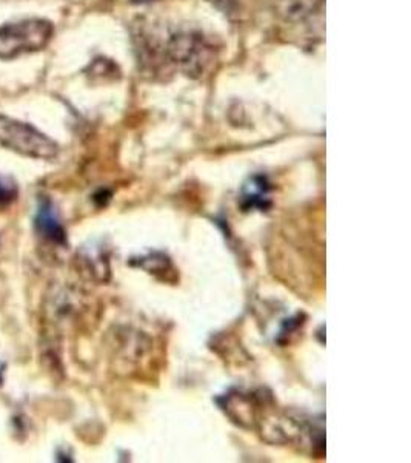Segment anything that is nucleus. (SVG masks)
<instances>
[{
    "instance_id": "423d86ee",
    "label": "nucleus",
    "mask_w": 411,
    "mask_h": 463,
    "mask_svg": "<svg viewBox=\"0 0 411 463\" xmlns=\"http://www.w3.org/2000/svg\"><path fill=\"white\" fill-rule=\"evenodd\" d=\"M268 183L264 176H255L245 184L242 201L245 209H265L268 201Z\"/></svg>"
},
{
    "instance_id": "39448f33",
    "label": "nucleus",
    "mask_w": 411,
    "mask_h": 463,
    "mask_svg": "<svg viewBox=\"0 0 411 463\" xmlns=\"http://www.w3.org/2000/svg\"><path fill=\"white\" fill-rule=\"evenodd\" d=\"M323 0H274L278 14L287 20H304L319 10Z\"/></svg>"
},
{
    "instance_id": "f03ea898",
    "label": "nucleus",
    "mask_w": 411,
    "mask_h": 463,
    "mask_svg": "<svg viewBox=\"0 0 411 463\" xmlns=\"http://www.w3.org/2000/svg\"><path fill=\"white\" fill-rule=\"evenodd\" d=\"M53 23L45 19H25L0 28V59L45 48L53 36Z\"/></svg>"
},
{
    "instance_id": "0eeeda50",
    "label": "nucleus",
    "mask_w": 411,
    "mask_h": 463,
    "mask_svg": "<svg viewBox=\"0 0 411 463\" xmlns=\"http://www.w3.org/2000/svg\"><path fill=\"white\" fill-rule=\"evenodd\" d=\"M14 198H15V192L13 190V187L0 181V207L8 206V204L14 201Z\"/></svg>"
},
{
    "instance_id": "6e6552de",
    "label": "nucleus",
    "mask_w": 411,
    "mask_h": 463,
    "mask_svg": "<svg viewBox=\"0 0 411 463\" xmlns=\"http://www.w3.org/2000/svg\"><path fill=\"white\" fill-rule=\"evenodd\" d=\"M0 383H2V375H0Z\"/></svg>"
},
{
    "instance_id": "7ed1b4c3",
    "label": "nucleus",
    "mask_w": 411,
    "mask_h": 463,
    "mask_svg": "<svg viewBox=\"0 0 411 463\" xmlns=\"http://www.w3.org/2000/svg\"><path fill=\"white\" fill-rule=\"evenodd\" d=\"M168 54L176 64L191 76H199L211 64V46L201 34H177L168 44Z\"/></svg>"
},
{
    "instance_id": "f257e3e1",
    "label": "nucleus",
    "mask_w": 411,
    "mask_h": 463,
    "mask_svg": "<svg viewBox=\"0 0 411 463\" xmlns=\"http://www.w3.org/2000/svg\"><path fill=\"white\" fill-rule=\"evenodd\" d=\"M0 145L34 159H53L59 145L33 125L0 115Z\"/></svg>"
},
{
    "instance_id": "20e7f679",
    "label": "nucleus",
    "mask_w": 411,
    "mask_h": 463,
    "mask_svg": "<svg viewBox=\"0 0 411 463\" xmlns=\"http://www.w3.org/2000/svg\"><path fill=\"white\" fill-rule=\"evenodd\" d=\"M34 224L37 233L45 240L56 242V244H65L67 235L59 221L56 211L53 209L51 201L41 200V202H39Z\"/></svg>"
}]
</instances>
